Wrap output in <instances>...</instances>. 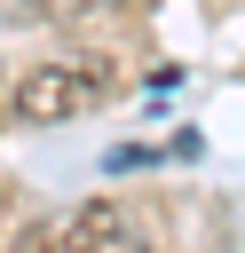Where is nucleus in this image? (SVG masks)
Wrapping results in <instances>:
<instances>
[{
    "label": "nucleus",
    "mask_w": 245,
    "mask_h": 253,
    "mask_svg": "<svg viewBox=\"0 0 245 253\" xmlns=\"http://www.w3.org/2000/svg\"><path fill=\"white\" fill-rule=\"evenodd\" d=\"M79 8H119V0H32V16H79Z\"/></svg>",
    "instance_id": "3"
},
{
    "label": "nucleus",
    "mask_w": 245,
    "mask_h": 253,
    "mask_svg": "<svg viewBox=\"0 0 245 253\" xmlns=\"http://www.w3.org/2000/svg\"><path fill=\"white\" fill-rule=\"evenodd\" d=\"M0 119H16V111H8V79H0Z\"/></svg>",
    "instance_id": "4"
},
{
    "label": "nucleus",
    "mask_w": 245,
    "mask_h": 253,
    "mask_svg": "<svg viewBox=\"0 0 245 253\" xmlns=\"http://www.w3.org/2000/svg\"><path fill=\"white\" fill-rule=\"evenodd\" d=\"M16 253H150V237L119 213V206H71V213H55V221H40Z\"/></svg>",
    "instance_id": "2"
},
{
    "label": "nucleus",
    "mask_w": 245,
    "mask_h": 253,
    "mask_svg": "<svg viewBox=\"0 0 245 253\" xmlns=\"http://www.w3.org/2000/svg\"><path fill=\"white\" fill-rule=\"evenodd\" d=\"M111 87H119V71H111V55H95V47H79V55H40V63L8 87V111L32 119V126H63V119H87Z\"/></svg>",
    "instance_id": "1"
},
{
    "label": "nucleus",
    "mask_w": 245,
    "mask_h": 253,
    "mask_svg": "<svg viewBox=\"0 0 245 253\" xmlns=\"http://www.w3.org/2000/svg\"><path fill=\"white\" fill-rule=\"evenodd\" d=\"M0 221H8V206H0Z\"/></svg>",
    "instance_id": "5"
}]
</instances>
